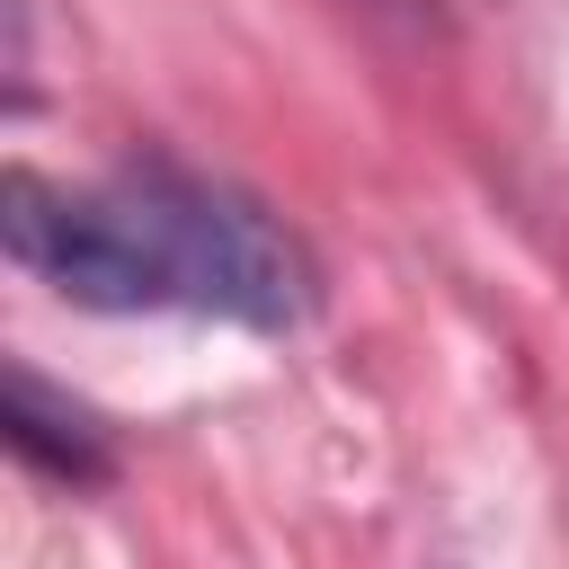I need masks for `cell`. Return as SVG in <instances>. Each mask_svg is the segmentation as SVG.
Returning a JSON list of instances; mask_svg holds the SVG:
<instances>
[{"instance_id": "obj_1", "label": "cell", "mask_w": 569, "mask_h": 569, "mask_svg": "<svg viewBox=\"0 0 569 569\" xmlns=\"http://www.w3.org/2000/svg\"><path fill=\"white\" fill-rule=\"evenodd\" d=\"M0 249L80 311H196L240 329H302L320 302L302 240L196 169H116L98 187L9 169Z\"/></svg>"}, {"instance_id": "obj_2", "label": "cell", "mask_w": 569, "mask_h": 569, "mask_svg": "<svg viewBox=\"0 0 569 569\" xmlns=\"http://www.w3.org/2000/svg\"><path fill=\"white\" fill-rule=\"evenodd\" d=\"M9 445L36 462V471H53V480H98L107 471V445H98V427L71 409V400H53L27 365H9Z\"/></svg>"}]
</instances>
